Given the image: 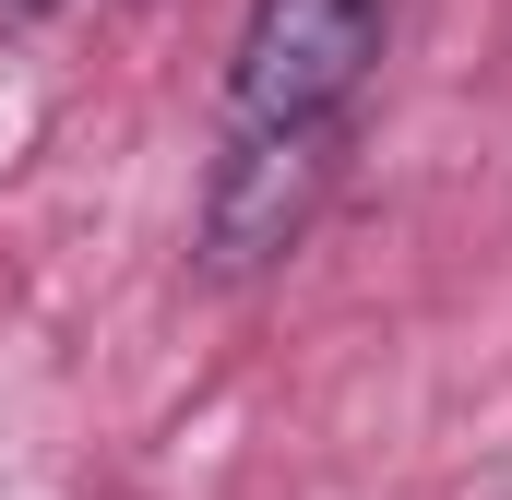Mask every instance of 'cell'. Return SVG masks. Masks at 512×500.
Segmentation results:
<instances>
[{"instance_id": "cell-1", "label": "cell", "mask_w": 512, "mask_h": 500, "mask_svg": "<svg viewBox=\"0 0 512 500\" xmlns=\"http://www.w3.org/2000/svg\"><path fill=\"white\" fill-rule=\"evenodd\" d=\"M334 167H346V120H227V155L203 179V274L215 286L274 274L322 227Z\"/></svg>"}, {"instance_id": "cell-2", "label": "cell", "mask_w": 512, "mask_h": 500, "mask_svg": "<svg viewBox=\"0 0 512 500\" xmlns=\"http://www.w3.org/2000/svg\"><path fill=\"white\" fill-rule=\"evenodd\" d=\"M382 60V0H251L227 48V120H346Z\"/></svg>"}]
</instances>
